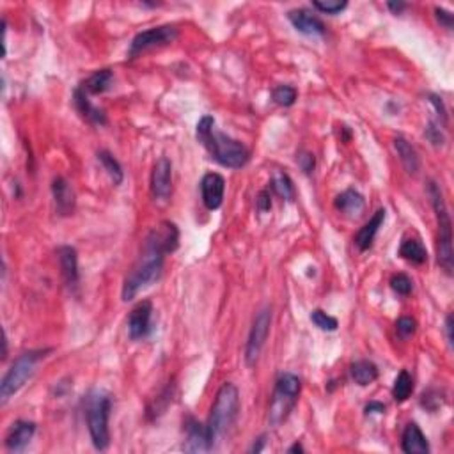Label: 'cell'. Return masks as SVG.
Wrapping results in <instances>:
<instances>
[{
    "instance_id": "cell-1",
    "label": "cell",
    "mask_w": 454,
    "mask_h": 454,
    "mask_svg": "<svg viewBox=\"0 0 454 454\" xmlns=\"http://www.w3.org/2000/svg\"><path fill=\"white\" fill-rule=\"evenodd\" d=\"M197 135L199 142L208 149L211 158L219 162L220 165L229 167V169H242L249 163L250 151L242 144L235 141L229 135L222 134L215 128V120L211 116L201 117L197 123Z\"/></svg>"
},
{
    "instance_id": "cell-2",
    "label": "cell",
    "mask_w": 454,
    "mask_h": 454,
    "mask_svg": "<svg viewBox=\"0 0 454 454\" xmlns=\"http://www.w3.org/2000/svg\"><path fill=\"white\" fill-rule=\"evenodd\" d=\"M240 412V392L235 383L226 382L216 392V400L211 407L206 429H208L211 450L216 449L223 436L235 426Z\"/></svg>"
},
{
    "instance_id": "cell-3",
    "label": "cell",
    "mask_w": 454,
    "mask_h": 454,
    "mask_svg": "<svg viewBox=\"0 0 454 454\" xmlns=\"http://www.w3.org/2000/svg\"><path fill=\"white\" fill-rule=\"evenodd\" d=\"M163 257H165V252L146 240L144 249H142V254L139 256L137 263L132 267L130 274H128L127 279H124V284H123L124 302L134 300L135 296L139 295L141 289L148 288V286H151L153 282L158 281L163 270Z\"/></svg>"
},
{
    "instance_id": "cell-4",
    "label": "cell",
    "mask_w": 454,
    "mask_h": 454,
    "mask_svg": "<svg viewBox=\"0 0 454 454\" xmlns=\"http://www.w3.org/2000/svg\"><path fill=\"white\" fill-rule=\"evenodd\" d=\"M428 194L431 197L433 209H435L436 226H438V245H436V252H438V263L443 268L447 275L453 274V222H450V215L447 211L446 201H443L442 190L436 183L428 185Z\"/></svg>"
},
{
    "instance_id": "cell-5",
    "label": "cell",
    "mask_w": 454,
    "mask_h": 454,
    "mask_svg": "<svg viewBox=\"0 0 454 454\" xmlns=\"http://www.w3.org/2000/svg\"><path fill=\"white\" fill-rule=\"evenodd\" d=\"M47 350L25 351V354H22L13 362V366L8 369V373H6L2 382H0V401H2V404L8 403L25 385L27 380L33 378L37 364L41 362V359L47 357Z\"/></svg>"
},
{
    "instance_id": "cell-6",
    "label": "cell",
    "mask_w": 454,
    "mask_h": 454,
    "mask_svg": "<svg viewBox=\"0 0 454 454\" xmlns=\"http://www.w3.org/2000/svg\"><path fill=\"white\" fill-rule=\"evenodd\" d=\"M300 390H302V382L298 376L291 375V373H284L279 376L270 408H268V422L272 426H281L289 417L298 401Z\"/></svg>"
},
{
    "instance_id": "cell-7",
    "label": "cell",
    "mask_w": 454,
    "mask_h": 454,
    "mask_svg": "<svg viewBox=\"0 0 454 454\" xmlns=\"http://www.w3.org/2000/svg\"><path fill=\"white\" fill-rule=\"evenodd\" d=\"M112 400L103 390H96L89 397L87 404V428H89L93 446L98 450H105L110 443V431H108V417H110Z\"/></svg>"
},
{
    "instance_id": "cell-8",
    "label": "cell",
    "mask_w": 454,
    "mask_h": 454,
    "mask_svg": "<svg viewBox=\"0 0 454 454\" xmlns=\"http://www.w3.org/2000/svg\"><path fill=\"white\" fill-rule=\"evenodd\" d=\"M272 327V309L264 307L260 313L256 314L252 321V328H250L249 341H247L245 348V362L247 366H256V362L260 361V355L263 351L264 343H267L268 334H270Z\"/></svg>"
},
{
    "instance_id": "cell-9",
    "label": "cell",
    "mask_w": 454,
    "mask_h": 454,
    "mask_svg": "<svg viewBox=\"0 0 454 454\" xmlns=\"http://www.w3.org/2000/svg\"><path fill=\"white\" fill-rule=\"evenodd\" d=\"M177 37V29L173 25H160L153 27V29L144 30V33H139L137 36L134 37L130 45V59H135L137 55L144 54V52L151 50V48L165 47V45L173 43Z\"/></svg>"
},
{
    "instance_id": "cell-10",
    "label": "cell",
    "mask_w": 454,
    "mask_h": 454,
    "mask_svg": "<svg viewBox=\"0 0 454 454\" xmlns=\"http://www.w3.org/2000/svg\"><path fill=\"white\" fill-rule=\"evenodd\" d=\"M151 195L155 201L167 202L173 195V163L162 156L156 160L151 173Z\"/></svg>"
},
{
    "instance_id": "cell-11",
    "label": "cell",
    "mask_w": 454,
    "mask_h": 454,
    "mask_svg": "<svg viewBox=\"0 0 454 454\" xmlns=\"http://www.w3.org/2000/svg\"><path fill=\"white\" fill-rule=\"evenodd\" d=\"M151 316H153V303L149 300H142L132 309L130 318H128V334L132 341H141L151 330Z\"/></svg>"
},
{
    "instance_id": "cell-12",
    "label": "cell",
    "mask_w": 454,
    "mask_h": 454,
    "mask_svg": "<svg viewBox=\"0 0 454 454\" xmlns=\"http://www.w3.org/2000/svg\"><path fill=\"white\" fill-rule=\"evenodd\" d=\"M146 240L158 247V249H162L165 254H170L180 247V229L174 222L165 220V222L153 227Z\"/></svg>"
},
{
    "instance_id": "cell-13",
    "label": "cell",
    "mask_w": 454,
    "mask_h": 454,
    "mask_svg": "<svg viewBox=\"0 0 454 454\" xmlns=\"http://www.w3.org/2000/svg\"><path fill=\"white\" fill-rule=\"evenodd\" d=\"M223 192H226V180L216 173L204 174L201 181V195L202 202L208 209H219L223 201Z\"/></svg>"
},
{
    "instance_id": "cell-14",
    "label": "cell",
    "mask_w": 454,
    "mask_h": 454,
    "mask_svg": "<svg viewBox=\"0 0 454 454\" xmlns=\"http://www.w3.org/2000/svg\"><path fill=\"white\" fill-rule=\"evenodd\" d=\"M52 195H54L55 211L61 216H69L75 211V192H73L71 185L64 180V177H55L52 181Z\"/></svg>"
},
{
    "instance_id": "cell-15",
    "label": "cell",
    "mask_w": 454,
    "mask_h": 454,
    "mask_svg": "<svg viewBox=\"0 0 454 454\" xmlns=\"http://www.w3.org/2000/svg\"><path fill=\"white\" fill-rule=\"evenodd\" d=\"M36 433V424L29 421H16L6 436V449L9 453H22Z\"/></svg>"
},
{
    "instance_id": "cell-16",
    "label": "cell",
    "mask_w": 454,
    "mask_h": 454,
    "mask_svg": "<svg viewBox=\"0 0 454 454\" xmlns=\"http://www.w3.org/2000/svg\"><path fill=\"white\" fill-rule=\"evenodd\" d=\"M288 20L298 33L305 34V36H323L325 34L323 22L307 9H293L288 13Z\"/></svg>"
},
{
    "instance_id": "cell-17",
    "label": "cell",
    "mask_w": 454,
    "mask_h": 454,
    "mask_svg": "<svg viewBox=\"0 0 454 454\" xmlns=\"http://www.w3.org/2000/svg\"><path fill=\"white\" fill-rule=\"evenodd\" d=\"M57 257L66 286L69 289H75L78 284V254L73 247L62 245L57 249Z\"/></svg>"
},
{
    "instance_id": "cell-18",
    "label": "cell",
    "mask_w": 454,
    "mask_h": 454,
    "mask_svg": "<svg viewBox=\"0 0 454 454\" xmlns=\"http://www.w3.org/2000/svg\"><path fill=\"white\" fill-rule=\"evenodd\" d=\"M183 449L187 453H208V450H211L206 424L190 421V424L187 426V442H185Z\"/></svg>"
},
{
    "instance_id": "cell-19",
    "label": "cell",
    "mask_w": 454,
    "mask_h": 454,
    "mask_svg": "<svg viewBox=\"0 0 454 454\" xmlns=\"http://www.w3.org/2000/svg\"><path fill=\"white\" fill-rule=\"evenodd\" d=\"M385 215H387L385 209H378V211L369 219V222H366L364 226L361 227V231L357 233V236H355V245H357L362 252L373 247L376 233L380 231V227H382L383 222H385Z\"/></svg>"
},
{
    "instance_id": "cell-20",
    "label": "cell",
    "mask_w": 454,
    "mask_h": 454,
    "mask_svg": "<svg viewBox=\"0 0 454 454\" xmlns=\"http://www.w3.org/2000/svg\"><path fill=\"white\" fill-rule=\"evenodd\" d=\"M401 447L407 454H428L429 453V443L426 440L424 433L421 431L415 422H410V424L404 428L403 438H401Z\"/></svg>"
},
{
    "instance_id": "cell-21",
    "label": "cell",
    "mask_w": 454,
    "mask_h": 454,
    "mask_svg": "<svg viewBox=\"0 0 454 454\" xmlns=\"http://www.w3.org/2000/svg\"><path fill=\"white\" fill-rule=\"evenodd\" d=\"M75 105H76V110H78L80 114H82L83 120H87L89 123L98 124V127L107 124V116H105V112L91 103L89 94H87L82 87H76L75 89Z\"/></svg>"
},
{
    "instance_id": "cell-22",
    "label": "cell",
    "mask_w": 454,
    "mask_h": 454,
    "mask_svg": "<svg viewBox=\"0 0 454 454\" xmlns=\"http://www.w3.org/2000/svg\"><path fill=\"white\" fill-rule=\"evenodd\" d=\"M334 206L339 211L347 213L350 216H361L366 209V199L357 190L350 188V190H344L343 194L335 197Z\"/></svg>"
},
{
    "instance_id": "cell-23",
    "label": "cell",
    "mask_w": 454,
    "mask_h": 454,
    "mask_svg": "<svg viewBox=\"0 0 454 454\" xmlns=\"http://www.w3.org/2000/svg\"><path fill=\"white\" fill-rule=\"evenodd\" d=\"M394 148H396L397 155H400L401 163H403L404 170L408 174H417L419 167H421V160H419L417 151H415L414 146L403 137L394 139Z\"/></svg>"
},
{
    "instance_id": "cell-24",
    "label": "cell",
    "mask_w": 454,
    "mask_h": 454,
    "mask_svg": "<svg viewBox=\"0 0 454 454\" xmlns=\"http://www.w3.org/2000/svg\"><path fill=\"white\" fill-rule=\"evenodd\" d=\"M112 82H114V73L110 69H98L80 87L87 94H101L110 89Z\"/></svg>"
},
{
    "instance_id": "cell-25",
    "label": "cell",
    "mask_w": 454,
    "mask_h": 454,
    "mask_svg": "<svg viewBox=\"0 0 454 454\" xmlns=\"http://www.w3.org/2000/svg\"><path fill=\"white\" fill-rule=\"evenodd\" d=\"M400 256L414 264H424L428 261V252H426L424 245L415 238L403 240L400 247Z\"/></svg>"
},
{
    "instance_id": "cell-26",
    "label": "cell",
    "mask_w": 454,
    "mask_h": 454,
    "mask_svg": "<svg viewBox=\"0 0 454 454\" xmlns=\"http://www.w3.org/2000/svg\"><path fill=\"white\" fill-rule=\"evenodd\" d=\"M351 378L362 387L371 385L378 378V368L369 361H359L351 366Z\"/></svg>"
},
{
    "instance_id": "cell-27",
    "label": "cell",
    "mask_w": 454,
    "mask_h": 454,
    "mask_svg": "<svg viewBox=\"0 0 454 454\" xmlns=\"http://www.w3.org/2000/svg\"><path fill=\"white\" fill-rule=\"evenodd\" d=\"M98 160H100V163L103 165V169L107 170V174L110 176V180L114 181V185H121L124 180V173H123V167H121V163L117 162L114 156L110 155L108 151H98Z\"/></svg>"
},
{
    "instance_id": "cell-28",
    "label": "cell",
    "mask_w": 454,
    "mask_h": 454,
    "mask_svg": "<svg viewBox=\"0 0 454 454\" xmlns=\"http://www.w3.org/2000/svg\"><path fill=\"white\" fill-rule=\"evenodd\" d=\"M412 392H414V380H412L410 373H408L407 369H403V371L397 375L396 382H394L392 397L397 403H403V401H407L408 397H410Z\"/></svg>"
},
{
    "instance_id": "cell-29",
    "label": "cell",
    "mask_w": 454,
    "mask_h": 454,
    "mask_svg": "<svg viewBox=\"0 0 454 454\" xmlns=\"http://www.w3.org/2000/svg\"><path fill=\"white\" fill-rule=\"evenodd\" d=\"M272 190L279 195V197L286 199V201H293L295 199V187L288 174L275 173L274 180H272Z\"/></svg>"
},
{
    "instance_id": "cell-30",
    "label": "cell",
    "mask_w": 454,
    "mask_h": 454,
    "mask_svg": "<svg viewBox=\"0 0 454 454\" xmlns=\"http://www.w3.org/2000/svg\"><path fill=\"white\" fill-rule=\"evenodd\" d=\"M310 321H313L318 328H321V330L325 332H335L339 327V321L321 309H316L310 313Z\"/></svg>"
},
{
    "instance_id": "cell-31",
    "label": "cell",
    "mask_w": 454,
    "mask_h": 454,
    "mask_svg": "<svg viewBox=\"0 0 454 454\" xmlns=\"http://www.w3.org/2000/svg\"><path fill=\"white\" fill-rule=\"evenodd\" d=\"M296 96H298V93H296L295 87L291 86H279L275 87L274 93H272L274 101L277 105H281V107H291L296 101Z\"/></svg>"
},
{
    "instance_id": "cell-32",
    "label": "cell",
    "mask_w": 454,
    "mask_h": 454,
    "mask_svg": "<svg viewBox=\"0 0 454 454\" xmlns=\"http://www.w3.org/2000/svg\"><path fill=\"white\" fill-rule=\"evenodd\" d=\"M390 288H392V291L397 293V295L408 296L412 293V289H414V282H412V279L408 277V275L396 274L390 279Z\"/></svg>"
},
{
    "instance_id": "cell-33",
    "label": "cell",
    "mask_w": 454,
    "mask_h": 454,
    "mask_svg": "<svg viewBox=\"0 0 454 454\" xmlns=\"http://www.w3.org/2000/svg\"><path fill=\"white\" fill-rule=\"evenodd\" d=\"M313 8H316L318 11L325 13V15H339L341 11L348 8V2H337V0H330V2H323V0H314Z\"/></svg>"
},
{
    "instance_id": "cell-34",
    "label": "cell",
    "mask_w": 454,
    "mask_h": 454,
    "mask_svg": "<svg viewBox=\"0 0 454 454\" xmlns=\"http://www.w3.org/2000/svg\"><path fill=\"white\" fill-rule=\"evenodd\" d=\"M396 330L401 339H408L410 335L415 334V330H417V321H415L414 318H408V316L400 318L396 323Z\"/></svg>"
},
{
    "instance_id": "cell-35",
    "label": "cell",
    "mask_w": 454,
    "mask_h": 454,
    "mask_svg": "<svg viewBox=\"0 0 454 454\" xmlns=\"http://www.w3.org/2000/svg\"><path fill=\"white\" fill-rule=\"evenodd\" d=\"M426 139L435 146H442L443 142H446V137H443V134L440 132L438 124L435 123H429L428 128H426Z\"/></svg>"
},
{
    "instance_id": "cell-36",
    "label": "cell",
    "mask_w": 454,
    "mask_h": 454,
    "mask_svg": "<svg viewBox=\"0 0 454 454\" xmlns=\"http://www.w3.org/2000/svg\"><path fill=\"white\" fill-rule=\"evenodd\" d=\"M429 101H431V105L435 107V110L438 112V121L442 127H446L447 123V112H446V107H443V101L442 98H438L436 94H429Z\"/></svg>"
},
{
    "instance_id": "cell-37",
    "label": "cell",
    "mask_w": 454,
    "mask_h": 454,
    "mask_svg": "<svg viewBox=\"0 0 454 454\" xmlns=\"http://www.w3.org/2000/svg\"><path fill=\"white\" fill-rule=\"evenodd\" d=\"M256 206H257V209H260L261 213L270 211V208H272V195H270V192H268V190H261L260 195H257V199H256Z\"/></svg>"
},
{
    "instance_id": "cell-38",
    "label": "cell",
    "mask_w": 454,
    "mask_h": 454,
    "mask_svg": "<svg viewBox=\"0 0 454 454\" xmlns=\"http://www.w3.org/2000/svg\"><path fill=\"white\" fill-rule=\"evenodd\" d=\"M435 15H436V20H438V22L442 23V25L446 27V29H453V25H454V15H453V13L446 11L443 8H436L435 9Z\"/></svg>"
},
{
    "instance_id": "cell-39",
    "label": "cell",
    "mask_w": 454,
    "mask_h": 454,
    "mask_svg": "<svg viewBox=\"0 0 454 454\" xmlns=\"http://www.w3.org/2000/svg\"><path fill=\"white\" fill-rule=\"evenodd\" d=\"M296 162L302 167L303 173L309 174L310 170L314 169V155H310V153H300V155L296 156Z\"/></svg>"
},
{
    "instance_id": "cell-40",
    "label": "cell",
    "mask_w": 454,
    "mask_h": 454,
    "mask_svg": "<svg viewBox=\"0 0 454 454\" xmlns=\"http://www.w3.org/2000/svg\"><path fill=\"white\" fill-rule=\"evenodd\" d=\"M453 314H447L446 318V337H447V344H449V348L453 350L454 348V335H453Z\"/></svg>"
},
{
    "instance_id": "cell-41",
    "label": "cell",
    "mask_w": 454,
    "mask_h": 454,
    "mask_svg": "<svg viewBox=\"0 0 454 454\" xmlns=\"http://www.w3.org/2000/svg\"><path fill=\"white\" fill-rule=\"evenodd\" d=\"M385 412V404L382 403H376V401H373V403H369L368 407H366V414H383Z\"/></svg>"
},
{
    "instance_id": "cell-42",
    "label": "cell",
    "mask_w": 454,
    "mask_h": 454,
    "mask_svg": "<svg viewBox=\"0 0 454 454\" xmlns=\"http://www.w3.org/2000/svg\"><path fill=\"white\" fill-rule=\"evenodd\" d=\"M387 8H389L394 15H401V13L407 9V4H404V2H387Z\"/></svg>"
},
{
    "instance_id": "cell-43",
    "label": "cell",
    "mask_w": 454,
    "mask_h": 454,
    "mask_svg": "<svg viewBox=\"0 0 454 454\" xmlns=\"http://www.w3.org/2000/svg\"><path fill=\"white\" fill-rule=\"evenodd\" d=\"M288 453H289V454H293V453H303V447H302V443H298V442H296V443H293V446H291V447H289V449H288Z\"/></svg>"
},
{
    "instance_id": "cell-44",
    "label": "cell",
    "mask_w": 454,
    "mask_h": 454,
    "mask_svg": "<svg viewBox=\"0 0 454 454\" xmlns=\"http://www.w3.org/2000/svg\"><path fill=\"white\" fill-rule=\"evenodd\" d=\"M263 443H264V436H261L260 442H257V446H256V443H254V447H252V449H250V453H260V450L263 449Z\"/></svg>"
}]
</instances>
